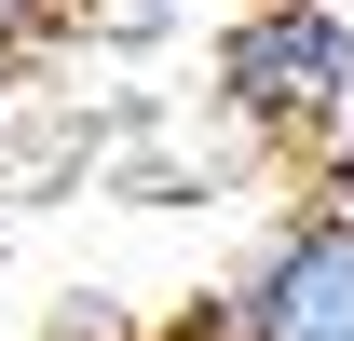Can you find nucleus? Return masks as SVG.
Masks as SVG:
<instances>
[{
	"label": "nucleus",
	"mask_w": 354,
	"mask_h": 341,
	"mask_svg": "<svg viewBox=\"0 0 354 341\" xmlns=\"http://www.w3.org/2000/svg\"><path fill=\"white\" fill-rule=\"evenodd\" d=\"M14 69H28V14H0V96H14Z\"/></svg>",
	"instance_id": "3"
},
{
	"label": "nucleus",
	"mask_w": 354,
	"mask_h": 341,
	"mask_svg": "<svg viewBox=\"0 0 354 341\" xmlns=\"http://www.w3.org/2000/svg\"><path fill=\"white\" fill-rule=\"evenodd\" d=\"M0 14H41V0H0Z\"/></svg>",
	"instance_id": "4"
},
{
	"label": "nucleus",
	"mask_w": 354,
	"mask_h": 341,
	"mask_svg": "<svg viewBox=\"0 0 354 341\" xmlns=\"http://www.w3.org/2000/svg\"><path fill=\"white\" fill-rule=\"evenodd\" d=\"M218 341H354V177L313 191L245 259V287L218 300Z\"/></svg>",
	"instance_id": "2"
},
{
	"label": "nucleus",
	"mask_w": 354,
	"mask_h": 341,
	"mask_svg": "<svg viewBox=\"0 0 354 341\" xmlns=\"http://www.w3.org/2000/svg\"><path fill=\"white\" fill-rule=\"evenodd\" d=\"M218 96L259 137H327L354 110V28L327 0H245L218 28Z\"/></svg>",
	"instance_id": "1"
}]
</instances>
